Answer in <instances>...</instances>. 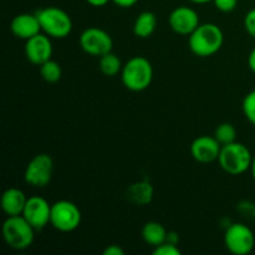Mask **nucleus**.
<instances>
[{
	"label": "nucleus",
	"mask_w": 255,
	"mask_h": 255,
	"mask_svg": "<svg viewBox=\"0 0 255 255\" xmlns=\"http://www.w3.org/2000/svg\"><path fill=\"white\" fill-rule=\"evenodd\" d=\"M224 34L221 27L213 22L199 24L189 35L188 46L196 56L209 57L219 51L223 46Z\"/></svg>",
	"instance_id": "1"
},
{
	"label": "nucleus",
	"mask_w": 255,
	"mask_h": 255,
	"mask_svg": "<svg viewBox=\"0 0 255 255\" xmlns=\"http://www.w3.org/2000/svg\"><path fill=\"white\" fill-rule=\"evenodd\" d=\"M121 79L122 84L129 91H144L151 86L153 80V66L146 57L134 56L124 65Z\"/></svg>",
	"instance_id": "2"
},
{
	"label": "nucleus",
	"mask_w": 255,
	"mask_h": 255,
	"mask_svg": "<svg viewBox=\"0 0 255 255\" xmlns=\"http://www.w3.org/2000/svg\"><path fill=\"white\" fill-rule=\"evenodd\" d=\"M36 229L24 218V216H10L1 227L2 238L10 248L25 251L34 243Z\"/></svg>",
	"instance_id": "3"
},
{
	"label": "nucleus",
	"mask_w": 255,
	"mask_h": 255,
	"mask_svg": "<svg viewBox=\"0 0 255 255\" xmlns=\"http://www.w3.org/2000/svg\"><path fill=\"white\" fill-rule=\"evenodd\" d=\"M218 162L224 172L232 176H239L251 171L253 154L246 144L236 141L222 146Z\"/></svg>",
	"instance_id": "4"
},
{
	"label": "nucleus",
	"mask_w": 255,
	"mask_h": 255,
	"mask_svg": "<svg viewBox=\"0 0 255 255\" xmlns=\"http://www.w3.org/2000/svg\"><path fill=\"white\" fill-rule=\"evenodd\" d=\"M41 30L54 39H65L72 31V20L65 10L47 6L36 12Z\"/></svg>",
	"instance_id": "5"
},
{
	"label": "nucleus",
	"mask_w": 255,
	"mask_h": 255,
	"mask_svg": "<svg viewBox=\"0 0 255 255\" xmlns=\"http://www.w3.org/2000/svg\"><path fill=\"white\" fill-rule=\"evenodd\" d=\"M81 211L72 202L61 199L51 204V217L50 224L56 231L62 233H70L76 231L81 224Z\"/></svg>",
	"instance_id": "6"
},
{
	"label": "nucleus",
	"mask_w": 255,
	"mask_h": 255,
	"mask_svg": "<svg viewBox=\"0 0 255 255\" xmlns=\"http://www.w3.org/2000/svg\"><path fill=\"white\" fill-rule=\"evenodd\" d=\"M54 173V161L47 153H39L32 157L25 168L24 179L34 188H44L51 182Z\"/></svg>",
	"instance_id": "7"
},
{
	"label": "nucleus",
	"mask_w": 255,
	"mask_h": 255,
	"mask_svg": "<svg viewBox=\"0 0 255 255\" xmlns=\"http://www.w3.org/2000/svg\"><path fill=\"white\" fill-rule=\"evenodd\" d=\"M224 244L232 254L247 255L254 249L255 236L246 224L233 223L224 233Z\"/></svg>",
	"instance_id": "8"
},
{
	"label": "nucleus",
	"mask_w": 255,
	"mask_h": 255,
	"mask_svg": "<svg viewBox=\"0 0 255 255\" xmlns=\"http://www.w3.org/2000/svg\"><path fill=\"white\" fill-rule=\"evenodd\" d=\"M79 42L81 49L91 56L101 57L102 55L112 51L114 47V40L111 35L106 30L96 26L85 29L80 35Z\"/></svg>",
	"instance_id": "9"
},
{
	"label": "nucleus",
	"mask_w": 255,
	"mask_h": 255,
	"mask_svg": "<svg viewBox=\"0 0 255 255\" xmlns=\"http://www.w3.org/2000/svg\"><path fill=\"white\" fill-rule=\"evenodd\" d=\"M22 216L36 231H41L47 224H50L51 204L40 196L30 197L25 204Z\"/></svg>",
	"instance_id": "10"
},
{
	"label": "nucleus",
	"mask_w": 255,
	"mask_h": 255,
	"mask_svg": "<svg viewBox=\"0 0 255 255\" xmlns=\"http://www.w3.org/2000/svg\"><path fill=\"white\" fill-rule=\"evenodd\" d=\"M168 24L176 34L191 35L199 26V15L189 6H178L169 14Z\"/></svg>",
	"instance_id": "11"
},
{
	"label": "nucleus",
	"mask_w": 255,
	"mask_h": 255,
	"mask_svg": "<svg viewBox=\"0 0 255 255\" xmlns=\"http://www.w3.org/2000/svg\"><path fill=\"white\" fill-rule=\"evenodd\" d=\"M52 42L49 35L37 34L25 42V56L31 64L41 65L52 56Z\"/></svg>",
	"instance_id": "12"
},
{
	"label": "nucleus",
	"mask_w": 255,
	"mask_h": 255,
	"mask_svg": "<svg viewBox=\"0 0 255 255\" xmlns=\"http://www.w3.org/2000/svg\"><path fill=\"white\" fill-rule=\"evenodd\" d=\"M222 144L214 136H199L192 142L191 153L192 157L199 163H211L218 161L221 153Z\"/></svg>",
	"instance_id": "13"
},
{
	"label": "nucleus",
	"mask_w": 255,
	"mask_h": 255,
	"mask_svg": "<svg viewBox=\"0 0 255 255\" xmlns=\"http://www.w3.org/2000/svg\"><path fill=\"white\" fill-rule=\"evenodd\" d=\"M10 30L17 39L26 41L30 37L41 32V25L36 14L22 12L14 16L10 22Z\"/></svg>",
	"instance_id": "14"
},
{
	"label": "nucleus",
	"mask_w": 255,
	"mask_h": 255,
	"mask_svg": "<svg viewBox=\"0 0 255 255\" xmlns=\"http://www.w3.org/2000/svg\"><path fill=\"white\" fill-rule=\"evenodd\" d=\"M26 202L27 198L24 192L21 189L11 187L2 193L0 198V207L7 217L21 216Z\"/></svg>",
	"instance_id": "15"
},
{
	"label": "nucleus",
	"mask_w": 255,
	"mask_h": 255,
	"mask_svg": "<svg viewBox=\"0 0 255 255\" xmlns=\"http://www.w3.org/2000/svg\"><path fill=\"white\" fill-rule=\"evenodd\" d=\"M167 236H168V232L158 222H148L142 228V238L148 246L153 248L167 242Z\"/></svg>",
	"instance_id": "16"
},
{
	"label": "nucleus",
	"mask_w": 255,
	"mask_h": 255,
	"mask_svg": "<svg viewBox=\"0 0 255 255\" xmlns=\"http://www.w3.org/2000/svg\"><path fill=\"white\" fill-rule=\"evenodd\" d=\"M157 26V17L152 11H142L133 24V34L139 39L152 36Z\"/></svg>",
	"instance_id": "17"
},
{
	"label": "nucleus",
	"mask_w": 255,
	"mask_h": 255,
	"mask_svg": "<svg viewBox=\"0 0 255 255\" xmlns=\"http://www.w3.org/2000/svg\"><path fill=\"white\" fill-rule=\"evenodd\" d=\"M128 198L137 206H146L153 198V187L147 181H138L128 188Z\"/></svg>",
	"instance_id": "18"
},
{
	"label": "nucleus",
	"mask_w": 255,
	"mask_h": 255,
	"mask_svg": "<svg viewBox=\"0 0 255 255\" xmlns=\"http://www.w3.org/2000/svg\"><path fill=\"white\" fill-rule=\"evenodd\" d=\"M122 67L124 65H122L121 59L115 52L110 51L100 57V70L106 76H116L122 71Z\"/></svg>",
	"instance_id": "19"
},
{
	"label": "nucleus",
	"mask_w": 255,
	"mask_h": 255,
	"mask_svg": "<svg viewBox=\"0 0 255 255\" xmlns=\"http://www.w3.org/2000/svg\"><path fill=\"white\" fill-rule=\"evenodd\" d=\"M40 76L49 84H55L62 76V69L60 64L55 60L50 59L40 65Z\"/></svg>",
	"instance_id": "20"
},
{
	"label": "nucleus",
	"mask_w": 255,
	"mask_h": 255,
	"mask_svg": "<svg viewBox=\"0 0 255 255\" xmlns=\"http://www.w3.org/2000/svg\"><path fill=\"white\" fill-rule=\"evenodd\" d=\"M214 137L218 139L219 143L222 146L224 144L232 143V142H236L237 139V129L229 122H223L219 126H217L216 131H214Z\"/></svg>",
	"instance_id": "21"
},
{
	"label": "nucleus",
	"mask_w": 255,
	"mask_h": 255,
	"mask_svg": "<svg viewBox=\"0 0 255 255\" xmlns=\"http://www.w3.org/2000/svg\"><path fill=\"white\" fill-rule=\"evenodd\" d=\"M242 109H243L246 119L255 126V90H252L246 95V97L243 99V104H242Z\"/></svg>",
	"instance_id": "22"
},
{
	"label": "nucleus",
	"mask_w": 255,
	"mask_h": 255,
	"mask_svg": "<svg viewBox=\"0 0 255 255\" xmlns=\"http://www.w3.org/2000/svg\"><path fill=\"white\" fill-rule=\"evenodd\" d=\"M154 255H181V251L177 247V244L164 242L161 246L156 247L153 251Z\"/></svg>",
	"instance_id": "23"
},
{
	"label": "nucleus",
	"mask_w": 255,
	"mask_h": 255,
	"mask_svg": "<svg viewBox=\"0 0 255 255\" xmlns=\"http://www.w3.org/2000/svg\"><path fill=\"white\" fill-rule=\"evenodd\" d=\"M238 211L243 214V217L249 219L255 218V204L253 202L243 201L238 204Z\"/></svg>",
	"instance_id": "24"
},
{
	"label": "nucleus",
	"mask_w": 255,
	"mask_h": 255,
	"mask_svg": "<svg viewBox=\"0 0 255 255\" xmlns=\"http://www.w3.org/2000/svg\"><path fill=\"white\" fill-rule=\"evenodd\" d=\"M213 2L222 12H232L238 5V0H213Z\"/></svg>",
	"instance_id": "25"
},
{
	"label": "nucleus",
	"mask_w": 255,
	"mask_h": 255,
	"mask_svg": "<svg viewBox=\"0 0 255 255\" xmlns=\"http://www.w3.org/2000/svg\"><path fill=\"white\" fill-rule=\"evenodd\" d=\"M244 27L247 32L251 35L253 39H255V9L249 10L244 17Z\"/></svg>",
	"instance_id": "26"
},
{
	"label": "nucleus",
	"mask_w": 255,
	"mask_h": 255,
	"mask_svg": "<svg viewBox=\"0 0 255 255\" xmlns=\"http://www.w3.org/2000/svg\"><path fill=\"white\" fill-rule=\"evenodd\" d=\"M104 255H125V251L117 244H111L105 248Z\"/></svg>",
	"instance_id": "27"
},
{
	"label": "nucleus",
	"mask_w": 255,
	"mask_h": 255,
	"mask_svg": "<svg viewBox=\"0 0 255 255\" xmlns=\"http://www.w3.org/2000/svg\"><path fill=\"white\" fill-rule=\"evenodd\" d=\"M111 1L116 4L117 6L126 9V7H132L133 5H136L138 0H111Z\"/></svg>",
	"instance_id": "28"
},
{
	"label": "nucleus",
	"mask_w": 255,
	"mask_h": 255,
	"mask_svg": "<svg viewBox=\"0 0 255 255\" xmlns=\"http://www.w3.org/2000/svg\"><path fill=\"white\" fill-rule=\"evenodd\" d=\"M248 66H249V69H251L252 71L255 74V47L252 50L251 54H249V56H248Z\"/></svg>",
	"instance_id": "29"
},
{
	"label": "nucleus",
	"mask_w": 255,
	"mask_h": 255,
	"mask_svg": "<svg viewBox=\"0 0 255 255\" xmlns=\"http://www.w3.org/2000/svg\"><path fill=\"white\" fill-rule=\"evenodd\" d=\"M86 1L89 2L90 5H92V6L101 7V6H105V5H106L109 1H111V0H86Z\"/></svg>",
	"instance_id": "30"
},
{
	"label": "nucleus",
	"mask_w": 255,
	"mask_h": 255,
	"mask_svg": "<svg viewBox=\"0 0 255 255\" xmlns=\"http://www.w3.org/2000/svg\"><path fill=\"white\" fill-rule=\"evenodd\" d=\"M167 242L169 243H173V244H178V237L174 232H169L168 236H167Z\"/></svg>",
	"instance_id": "31"
},
{
	"label": "nucleus",
	"mask_w": 255,
	"mask_h": 255,
	"mask_svg": "<svg viewBox=\"0 0 255 255\" xmlns=\"http://www.w3.org/2000/svg\"><path fill=\"white\" fill-rule=\"evenodd\" d=\"M251 173H252V177H253V181L255 182V154L253 156V162H252V166H251Z\"/></svg>",
	"instance_id": "32"
},
{
	"label": "nucleus",
	"mask_w": 255,
	"mask_h": 255,
	"mask_svg": "<svg viewBox=\"0 0 255 255\" xmlns=\"http://www.w3.org/2000/svg\"><path fill=\"white\" fill-rule=\"evenodd\" d=\"M189 1L194 2V4H207V2H213V0H189Z\"/></svg>",
	"instance_id": "33"
}]
</instances>
